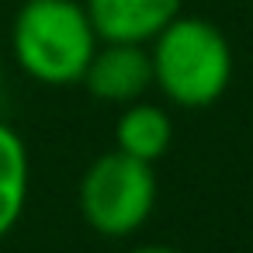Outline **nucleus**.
Masks as SVG:
<instances>
[{"instance_id":"5","label":"nucleus","mask_w":253,"mask_h":253,"mask_svg":"<svg viewBox=\"0 0 253 253\" xmlns=\"http://www.w3.org/2000/svg\"><path fill=\"white\" fill-rule=\"evenodd\" d=\"M101 42L149 45L180 11L184 0H84Z\"/></svg>"},{"instance_id":"9","label":"nucleus","mask_w":253,"mask_h":253,"mask_svg":"<svg viewBox=\"0 0 253 253\" xmlns=\"http://www.w3.org/2000/svg\"><path fill=\"white\" fill-rule=\"evenodd\" d=\"M0 77H4V56H0Z\"/></svg>"},{"instance_id":"7","label":"nucleus","mask_w":253,"mask_h":253,"mask_svg":"<svg viewBox=\"0 0 253 253\" xmlns=\"http://www.w3.org/2000/svg\"><path fill=\"white\" fill-rule=\"evenodd\" d=\"M28 184H32L28 149L11 125L0 122V239L18 225L28 205Z\"/></svg>"},{"instance_id":"3","label":"nucleus","mask_w":253,"mask_h":253,"mask_svg":"<svg viewBox=\"0 0 253 253\" xmlns=\"http://www.w3.org/2000/svg\"><path fill=\"white\" fill-rule=\"evenodd\" d=\"M80 215L104 239H125L139 232L156 208V173L122 149L97 156L80 177Z\"/></svg>"},{"instance_id":"1","label":"nucleus","mask_w":253,"mask_h":253,"mask_svg":"<svg viewBox=\"0 0 253 253\" xmlns=\"http://www.w3.org/2000/svg\"><path fill=\"white\" fill-rule=\"evenodd\" d=\"M97 45L84 0H25L11 25L14 63L45 87L80 84Z\"/></svg>"},{"instance_id":"4","label":"nucleus","mask_w":253,"mask_h":253,"mask_svg":"<svg viewBox=\"0 0 253 253\" xmlns=\"http://www.w3.org/2000/svg\"><path fill=\"white\" fill-rule=\"evenodd\" d=\"M90 97L104 104H132L142 101L146 90L153 87V59L146 45L132 42H101L97 52L90 56V66L84 70L80 80Z\"/></svg>"},{"instance_id":"6","label":"nucleus","mask_w":253,"mask_h":253,"mask_svg":"<svg viewBox=\"0 0 253 253\" xmlns=\"http://www.w3.org/2000/svg\"><path fill=\"white\" fill-rule=\"evenodd\" d=\"M115 142L128 156H135L142 163H156L173 146V118L160 104L132 101V104H125V111L115 125Z\"/></svg>"},{"instance_id":"8","label":"nucleus","mask_w":253,"mask_h":253,"mask_svg":"<svg viewBox=\"0 0 253 253\" xmlns=\"http://www.w3.org/2000/svg\"><path fill=\"white\" fill-rule=\"evenodd\" d=\"M132 253H184V250H173V246H163V243H146V246H135Z\"/></svg>"},{"instance_id":"2","label":"nucleus","mask_w":253,"mask_h":253,"mask_svg":"<svg viewBox=\"0 0 253 253\" xmlns=\"http://www.w3.org/2000/svg\"><path fill=\"white\" fill-rule=\"evenodd\" d=\"M153 84L160 94L187 111L211 108L232 80V49L218 25L177 14L153 42Z\"/></svg>"}]
</instances>
